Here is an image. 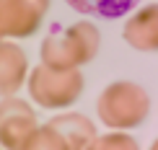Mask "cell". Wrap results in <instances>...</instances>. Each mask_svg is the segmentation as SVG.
Returning <instances> with one entry per match:
<instances>
[{
    "label": "cell",
    "instance_id": "1",
    "mask_svg": "<svg viewBox=\"0 0 158 150\" xmlns=\"http://www.w3.org/2000/svg\"><path fill=\"white\" fill-rule=\"evenodd\" d=\"M98 29L91 21H75L42 42V65L52 70H78L98 52Z\"/></svg>",
    "mask_w": 158,
    "mask_h": 150
},
{
    "label": "cell",
    "instance_id": "2",
    "mask_svg": "<svg viewBox=\"0 0 158 150\" xmlns=\"http://www.w3.org/2000/svg\"><path fill=\"white\" fill-rule=\"evenodd\" d=\"M96 111L109 129H130L145 122L150 111V96L137 83L117 80L101 91Z\"/></svg>",
    "mask_w": 158,
    "mask_h": 150
},
{
    "label": "cell",
    "instance_id": "3",
    "mask_svg": "<svg viewBox=\"0 0 158 150\" xmlns=\"http://www.w3.org/2000/svg\"><path fill=\"white\" fill-rule=\"evenodd\" d=\"M29 93L44 109H65L83 93V75L78 70H52L39 65L29 75Z\"/></svg>",
    "mask_w": 158,
    "mask_h": 150
},
{
    "label": "cell",
    "instance_id": "4",
    "mask_svg": "<svg viewBox=\"0 0 158 150\" xmlns=\"http://www.w3.org/2000/svg\"><path fill=\"white\" fill-rule=\"evenodd\" d=\"M36 127V114L26 101L16 96H5L0 101V145L5 150H21Z\"/></svg>",
    "mask_w": 158,
    "mask_h": 150
},
{
    "label": "cell",
    "instance_id": "5",
    "mask_svg": "<svg viewBox=\"0 0 158 150\" xmlns=\"http://www.w3.org/2000/svg\"><path fill=\"white\" fill-rule=\"evenodd\" d=\"M49 0H0V39H21L36 31Z\"/></svg>",
    "mask_w": 158,
    "mask_h": 150
},
{
    "label": "cell",
    "instance_id": "6",
    "mask_svg": "<svg viewBox=\"0 0 158 150\" xmlns=\"http://www.w3.org/2000/svg\"><path fill=\"white\" fill-rule=\"evenodd\" d=\"M26 70H29L26 52L8 39H0V96L3 99L13 96L26 83Z\"/></svg>",
    "mask_w": 158,
    "mask_h": 150
},
{
    "label": "cell",
    "instance_id": "7",
    "mask_svg": "<svg viewBox=\"0 0 158 150\" xmlns=\"http://www.w3.org/2000/svg\"><path fill=\"white\" fill-rule=\"evenodd\" d=\"M124 42L137 52H156L158 47V5H145L124 23Z\"/></svg>",
    "mask_w": 158,
    "mask_h": 150
},
{
    "label": "cell",
    "instance_id": "8",
    "mask_svg": "<svg viewBox=\"0 0 158 150\" xmlns=\"http://www.w3.org/2000/svg\"><path fill=\"white\" fill-rule=\"evenodd\" d=\"M49 129H55L57 135L65 140L68 150H85L91 140L96 137V127L91 119H85L83 114L78 111H68V114H60L47 124Z\"/></svg>",
    "mask_w": 158,
    "mask_h": 150
},
{
    "label": "cell",
    "instance_id": "9",
    "mask_svg": "<svg viewBox=\"0 0 158 150\" xmlns=\"http://www.w3.org/2000/svg\"><path fill=\"white\" fill-rule=\"evenodd\" d=\"M140 0H68L78 13L85 16H98V18H122L130 13Z\"/></svg>",
    "mask_w": 158,
    "mask_h": 150
},
{
    "label": "cell",
    "instance_id": "10",
    "mask_svg": "<svg viewBox=\"0 0 158 150\" xmlns=\"http://www.w3.org/2000/svg\"><path fill=\"white\" fill-rule=\"evenodd\" d=\"M21 150H68L65 140L49 127H36L29 135V140L21 145Z\"/></svg>",
    "mask_w": 158,
    "mask_h": 150
},
{
    "label": "cell",
    "instance_id": "11",
    "mask_svg": "<svg viewBox=\"0 0 158 150\" xmlns=\"http://www.w3.org/2000/svg\"><path fill=\"white\" fill-rule=\"evenodd\" d=\"M85 150H140L137 148V140L135 137H130L127 132H106V135H101V137H96L85 145Z\"/></svg>",
    "mask_w": 158,
    "mask_h": 150
},
{
    "label": "cell",
    "instance_id": "12",
    "mask_svg": "<svg viewBox=\"0 0 158 150\" xmlns=\"http://www.w3.org/2000/svg\"><path fill=\"white\" fill-rule=\"evenodd\" d=\"M150 150H158V148H156V145H150Z\"/></svg>",
    "mask_w": 158,
    "mask_h": 150
}]
</instances>
